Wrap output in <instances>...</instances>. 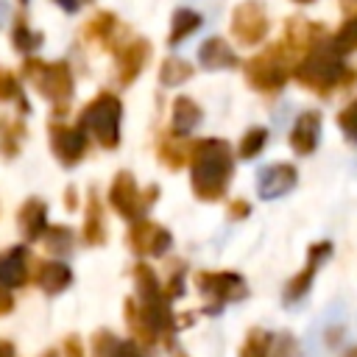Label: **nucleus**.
<instances>
[{
    "label": "nucleus",
    "mask_w": 357,
    "mask_h": 357,
    "mask_svg": "<svg viewBox=\"0 0 357 357\" xmlns=\"http://www.w3.org/2000/svg\"><path fill=\"white\" fill-rule=\"evenodd\" d=\"M112 28H114V20H112L109 14H100L95 22L86 25V36H92V39H103L106 33H112Z\"/></svg>",
    "instance_id": "35"
},
{
    "label": "nucleus",
    "mask_w": 357,
    "mask_h": 357,
    "mask_svg": "<svg viewBox=\"0 0 357 357\" xmlns=\"http://www.w3.org/2000/svg\"><path fill=\"white\" fill-rule=\"evenodd\" d=\"M159 159H162L170 170H178V167H184L187 159H190V145H184L181 137H176V134H167V137H162V142H159Z\"/></svg>",
    "instance_id": "22"
},
{
    "label": "nucleus",
    "mask_w": 357,
    "mask_h": 357,
    "mask_svg": "<svg viewBox=\"0 0 357 357\" xmlns=\"http://www.w3.org/2000/svg\"><path fill=\"white\" fill-rule=\"evenodd\" d=\"M11 310H14V296H11V290L0 287V315H8Z\"/></svg>",
    "instance_id": "38"
},
{
    "label": "nucleus",
    "mask_w": 357,
    "mask_h": 357,
    "mask_svg": "<svg viewBox=\"0 0 357 357\" xmlns=\"http://www.w3.org/2000/svg\"><path fill=\"white\" fill-rule=\"evenodd\" d=\"M201 123V109L192 98L181 95L173 100V134L176 137H187L190 131H195V126Z\"/></svg>",
    "instance_id": "21"
},
{
    "label": "nucleus",
    "mask_w": 357,
    "mask_h": 357,
    "mask_svg": "<svg viewBox=\"0 0 357 357\" xmlns=\"http://www.w3.org/2000/svg\"><path fill=\"white\" fill-rule=\"evenodd\" d=\"M293 78L315 95H332L335 89L349 86L354 81V73H351V67H346L343 53L332 45V36H321L296 61Z\"/></svg>",
    "instance_id": "2"
},
{
    "label": "nucleus",
    "mask_w": 357,
    "mask_h": 357,
    "mask_svg": "<svg viewBox=\"0 0 357 357\" xmlns=\"http://www.w3.org/2000/svg\"><path fill=\"white\" fill-rule=\"evenodd\" d=\"M92 357H145V351L134 337L120 340L114 332L100 329L92 335Z\"/></svg>",
    "instance_id": "17"
},
{
    "label": "nucleus",
    "mask_w": 357,
    "mask_h": 357,
    "mask_svg": "<svg viewBox=\"0 0 357 357\" xmlns=\"http://www.w3.org/2000/svg\"><path fill=\"white\" fill-rule=\"evenodd\" d=\"M162 287H165V296H167L170 301L184 296V265H181V262L170 265V276H167V282H165Z\"/></svg>",
    "instance_id": "31"
},
{
    "label": "nucleus",
    "mask_w": 357,
    "mask_h": 357,
    "mask_svg": "<svg viewBox=\"0 0 357 357\" xmlns=\"http://www.w3.org/2000/svg\"><path fill=\"white\" fill-rule=\"evenodd\" d=\"M148 56H151V47H148L145 39L128 42V45L117 53V75H120V84H131V81L142 73Z\"/></svg>",
    "instance_id": "18"
},
{
    "label": "nucleus",
    "mask_w": 357,
    "mask_h": 357,
    "mask_svg": "<svg viewBox=\"0 0 357 357\" xmlns=\"http://www.w3.org/2000/svg\"><path fill=\"white\" fill-rule=\"evenodd\" d=\"M231 33L243 45H257L268 33V14L259 0H245L231 14Z\"/></svg>",
    "instance_id": "10"
},
{
    "label": "nucleus",
    "mask_w": 357,
    "mask_h": 357,
    "mask_svg": "<svg viewBox=\"0 0 357 357\" xmlns=\"http://www.w3.org/2000/svg\"><path fill=\"white\" fill-rule=\"evenodd\" d=\"M120 120H123V103L112 92L95 95L78 117V126L86 137H92L103 151H114L120 145Z\"/></svg>",
    "instance_id": "3"
},
{
    "label": "nucleus",
    "mask_w": 357,
    "mask_h": 357,
    "mask_svg": "<svg viewBox=\"0 0 357 357\" xmlns=\"http://www.w3.org/2000/svg\"><path fill=\"white\" fill-rule=\"evenodd\" d=\"M36 284L47 296H59L73 284V268L61 259H42L36 265Z\"/></svg>",
    "instance_id": "16"
},
{
    "label": "nucleus",
    "mask_w": 357,
    "mask_h": 357,
    "mask_svg": "<svg viewBox=\"0 0 357 357\" xmlns=\"http://www.w3.org/2000/svg\"><path fill=\"white\" fill-rule=\"evenodd\" d=\"M332 45L346 56V53H354L357 50V11H351L346 20H343V25L335 31V36H332Z\"/></svg>",
    "instance_id": "26"
},
{
    "label": "nucleus",
    "mask_w": 357,
    "mask_h": 357,
    "mask_svg": "<svg viewBox=\"0 0 357 357\" xmlns=\"http://www.w3.org/2000/svg\"><path fill=\"white\" fill-rule=\"evenodd\" d=\"M61 354L64 357H84V343L78 335H67L61 343Z\"/></svg>",
    "instance_id": "36"
},
{
    "label": "nucleus",
    "mask_w": 357,
    "mask_h": 357,
    "mask_svg": "<svg viewBox=\"0 0 357 357\" xmlns=\"http://www.w3.org/2000/svg\"><path fill=\"white\" fill-rule=\"evenodd\" d=\"M195 28H201V14L192 8H178L173 14V28H170V45H178L181 39H187Z\"/></svg>",
    "instance_id": "24"
},
{
    "label": "nucleus",
    "mask_w": 357,
    "mask_h": 357,
    "mask_svg": "<svg viewBox=\"0 0 357 357\" xmlns=\"http://www.w3.org/2000/svg\"><path fill=\"white\" fill-rule=\"evenodd\" d=\"M192 282H195L198 293L206 298V307H204L206 315H218L226 304L248 296L245 279L234 271H198L192 276Z\"/></svg>",
    "instance_id": "7"
},
{
    "label": "nucleus",
    "mask_w": 357,
    "mask_h": 357,
    "mask_svg": "<svg viewBox=\"0 0 357 357\" xmlns=\"http://www.w3.org/2000/svg\"><path fill=\"white\" fill-rule=\"evenodd\" d=\"M25 134V128L20 126V123H11L8 128H6V134H3V142H0V148H3V153L11 159L17 151H20V137Z\"/></svg>",
    "instance_id": "34"
},
{
    "label": "nucleus",
    "mask_w": 357,
    "mask_h": 357,
    "mask_svg": "<svg viewBox=\"0 0 357 357\" xmlns=\"http://www.w3.org/2000/svg\"><path fill=\"white\" fill-rule=\"evenodd\" d=\"M329 254H332V243H312L310 248H307V262H304V268L284 284V301L287 304H293V301H298V298H304L307 296V290L312 287V279H315V273H318V268L329 259Z\"/></svg>",
    "instance_id": "11"
},
{
    "label": "nucleus",
    "mask_w": 357,
    "mask_h": 357,
    "mask_svg": "<svg viewBox=\"0 0 357 357\" xmlns=\"http://www.w3.org/2000/svg\"><path fill=\"white\" fill-rule=\"evenodd\" d=\"M271 335L265 332V329H248V335H245V340H243V346H240V357H268V351H271Z\"/></svg>",
    "instance_id": "28"
},
{
    "label": "nucleus",
    "mask_w": 357,
    "mask_h": 357,
    "mask_svg": "<svg viewBox=\"0 0 357 357\" xmlns=\"http://www.w3.org/2000/svg\"><path fill=\"white\" fill-rule=\"evenodd\" d=\"M343 357H357V346H351V349H346V351H343Z\"/></svg>",
    "instance_id": "42"
},
{
    "label": "nucleus",
    "mask_w": 357,
    "mask_h": 357,
    "mask_svg": "<svg viewBox=\"0 0 357 357\" xmlns=\"http://www.w3.org/2000/svg\"><path fill=\"white\" fill-rule=\"evenodd\" d=\"M31 254L25 245H14L0 257V287L17 290L25 287L31 279Z\"/></svg>",
    "instance_id": "14"
},
{
    "label": "nucleus",
    "mask_w": 357,
    "mask_h": 357,
    "mask_svg": "<svg viewBox=\"0 0 357 357\" xmlns=\"http://www.w3.org/2000/svg\"><path fill=\"white\" fill-rule=\"evenodd\" d=\"M39 45H42V33L31 31L25 22H20V25L14 28V47H17L20 53H33Z\"/></svg>",
    "instance_id": "30"
},
{
    "label": "nucleus",
    "mask_w": 357,
    "mask_h": 357,
    "mask_svg": "<svg viewBox=\"0 0 357 357\" xmlns=\"http://www.w3.org/2000/svg\"><path fill=\"white\" fill-rule=\"evenodd\" d=\"M3 20H6V3H0V25H3Z\"/></svg>",
    "instance_id": "43"
},
{
    "label": "nucleus",
    "mask_w": 357,
    "mask_h": 357,
    "mask_svg": "<svg viewBox=\"0 0 357 357\" xmlns=\"http://www.w3.org/2000/svg\"><path fill=\"white\" fill-rule=\"evenodd\" d=\"M159 192H162L159 184H148L145 190H139L134 173L117 170L114 178H112V184H109V204H112V209H114L120 218H126V220L131 223V220L145 218V212L156 204Z\"/></svg>",
    "instance_id": "5"
},
{
    "label": "nucleus",
    "mask_w": 357,
    "mask_h": 357,
    "mask_svg": "<svg viewBox=\"0 0 357 357\" xmlns=\"http://www.w3.org/2000/svg\"><path fill=\"white\" fill-rule=\"evenodd\" d=\"M6 100H20V106L28 112V103L22 98V86H20L17 75L11 70H3L0 67V103H6Z\"/></svg>",
    "instance_id": "29"
},
{
    "label": "nucleus",
    "mask_w": 357,
    "mask_h": 357,
    "mask_svg": "<svg viewBox=\"0 0 357 357\" xmlns=\"http://www.w3.org/2000/svg\"><path fill=\"white\" fill-rule=\"evenodd\" d=\"M50 151L59 159L61 167H75L89 148V137L84 134L81 126H67V123H50Z\"/></svg>",
    "instance_id": "9"
},
{
    "label": "nucleus",
    "mask_w": 357,
    "mask_h": 357,
    "mask_svg": "<svg viewBox=\"0 0 357 357\" xmlns=\"http://www.w3.org/2000/svg\"><path fill=\"white\" fill-rule=\"evenodd\" d=\"M337 126H340V131H343L351 142H357V100H351L349 106L340 109V114H337Z\"/></svg>",
    "instance_id": "33"
},
{
    "label": "nucleus",
    "mask_w": 357,
    "mask_h": 357,
    "mask_svg": "<svg viewBox=\"0 0 357 357\" xmlns=\"http://www.w3.org/2000/svg\"><path fill=\"white\" fill-rule=\"evenodd\" d=\"M22 70H25V78L36 86V92L56 106V114H61V109L73 98V73H70V64L67 61H50V64H45V61L28 59Z\"/></svg>",
    "instance_id": "6"
},
{
    "label": "nucleus",
    "mask_w": 357,
    "mask_h": 357,
    "mask_svg": "<svg viewBox=\"0 0 357 357\" xmlns=\"http://www.w3.org/2000/svg\"><path fill=\"white\" fill-rule=\"evenodd\" d=\"M22 3H25V0H22Z\"/></svg>",
    "instance_id": "46"
},
{
    "label": "nucleus",
    "mask_w": 357,
    "mask_h": 357,
    "mask_svg": "<svg viewBox=\"0 0 357 357\" xmlns=\"http://www.w3.org/2000/svg\"><path fill=\"white\" fill-rule=\"evenodd\" d=\"M265 142H268V128L254 126V128H248V131L240 137L237 156H240V159H254V156H259V153H262Z\"/></svg>",
    "instance_id": "25"
},
{
    "label": "nucleus",
    "mask_w": 357,
    "mask_h": 357,
    "mask_svg": "<svg viewBox=\"0 0 357 357\" xmlns=\"http://www.w3.org/2000/svg\"><path fill=\"white\" fill-rule=\"evenodd\" d=\"M290 61H293V56L287 53V47L282 42H276V45L265 47L262 53H257V56H251L245 61V81L257 92L273 95L287 84L290 70H293Z\"/></svg>",
    "instance_id": "4"
},
{
    "label": "nucleus",
    "mask_w": 357,
    "mask_h": 357,
    "mask_svg": "<svg viewBox=\"0 0 357 357\" xmlns=\"http://www.w3.org/2000/svg\"><path fill=\"white\" fill-rule=\"evenodd\" d=\"M198 61H201L204 70H231V67L240 64L237 53H234V50L229 47V42L220 39V36H212V39H206V42L198 47Z\"/></svg>",
    "instance_id": "19"
},
{
    "label": "nucleus",
    "mask_w": 357,
    "mask_h": 357,
    "mask_svg": "<svg viewBox=\"0 0 357 357\" xmlns=\"http://www.w3.org/2000/svg\"><path fill=\"white\" fill-rule=\"evenodd\" d=\"M296 184H298V170H296V165H290V162H273V165L262 167L259 176H257V192H259L262 201L282 198V195H287Z\"/></svg>",
    "instance_id": "12"
},
{
    "label": "nucleus",
    "mask_w": 357,
    "mask_h": 357,
    "mask_svg": "<svg viewBox=\"0 0 357 357\" xmlns=\"http://www.w3.org/2000/svg\"><path fill=\"white\" fill-rule=\"evenodd\" d=\"M190 78H192V67H190V61H184V59L170 56V59H165L162 67H159V81H162L165 86H178V84H184V81H190Z\"/></svg>",
    "instance_id": "23"
},
{
    "label": "nucleus",
    "mask_w": 357,
    "mask_h": 357,
    "mask_svg": "<svg viewBox=\"0 0 357 357\" xmlns=\"http://www.w3.org/2000/svg\"><path fill=\"white\" fill-rule=\"evenodd\" d=\"M56 3H59L64 11H70V14H73V11H78V3H81V0H56Z\"/></svg>",
    "instance_id": "41"
},
{
    "label": "nucleus",
    "mask_w": 357,
    "mask_h": 357,
    "mask_svg": "<svg viewBox=\"0 0 357 357\" xmlns=\"http://www.w3.org/2000/svg\"><path fill=\"white\" fill-rule=\"evenodd\" d=\"M268 357H298V343L290 332H282L276 340H271Z\"/></svg>",
    "instance_id": "32"
},
{
    "label": "nucleus",
    "mask_w": 357,
    "mask_h": 357,
    "mask_svg": "<svg viewBox=\"0 0 357 357\" xmlns=\"http://www.w3.org/2000/svg\"><path fill=\"white\" fill-rule=\"evenodd\" d=\"M47 204L42 198H25L17 209V229L25 243H36L47 231Z\"/></svg>",
    "instance_id": "13"
},
{
    "label": "nucleus",
    "mask_w": 357,
    "mask_h": 357,
    "mask_svg": "<svg viewBox=\"0 0 357 357\" xmlns=\"http://www.w3.org/2000/svg\"><path fill=\"white\" fill-rule=\"evenodd\" d=\"M229 218L231 220H243V218H248L251 215V206H248V201H243V198H234V201H229Z\"/></svg>",
    "instance_id": "37"
},
{
    "label": "nucleus",
    "mask_w": 357,
    "mask_h": 357,
    "mask_svg": "<svg viewBox=\"0 0 357 357\" xmlns=\"http://www.w3.org/2000/svg\"><path fill=\"white\" fill-rule=\"evenodd\" d=\"M84 243H86V245H103V243H106L103 204H100L98 190H89V195H86V212H84Z\"/></svg>",
    "instance_id": "20"
},
{
    "label": "nucleus",
    "mask_w": 357,
    "mask_h": 357,
    "mask_svg": "<svg viewBox=\"0 0 357 357\" xmlns=\"http://www.w3.org/2000/svg\"><path fill=\"white\" fill-rule=\"evenodd\" d=\"M64 206H67L70 212L78 206V201H75V187H67V190H64Z\"/></svg>",
    "instance_id": "39"
},
{
    "label": "nucleus",
    "mask_w": 357,
    "mask_h": 357,
    "mask_svg": "<svg viewBox=\"0 0 357 357\" xmlns=\"http://www.w3.org/2000/svg\"><path fill=\"white\" fill-rule=\"evenodd\" d=\"M0 357H17V349L11 340H0Z\"/></svg>",
    "instance_id": "40"
},
{
    "label": "nucleus",
    "mask_w": 357,
    "mask_h": 357,
    "mask_svg": "<svg viewBox=\"0 0 357 357\" xmlns=\"http://www.w3.org/2000/svg\"><path fill=\"white\" fill-rule=\"evenodd\" d=\"M287 139H290V148L298 156H310L318 148V139H321V112H315V109L301 112L296 117Z\"/></svg>",
    "instance_id": "15"
},
{
    "label": "nucleus",
    "mask_w": 357,
    "mask_h": 357,
    "mask_svg": "<svg viewBox=\"0 0 357 357\" xmlns=\"http://www.w3.org/2000/svg\"><path fill=\"white\" fill-rule=\"evenodd\" d=\"M42 357H59V351H56V349H47V351L42 354Z\"/></svg>",
    "instance_id": "44"
},
{
    "label": "nucleus",
    "mask_w": 357,
    "mask_h": 357,
    "mask_svg": "<svg viewBox=\"0 0 357 357\" xmlns=\"http://www.w3.org/2000/svg\"><path fill=\"white\" fill-rule=\"evenodd\" d=\"M190 187L198 201H220L234 176V153L226 139H198L190 142Z\"/></svg>",
    "instance_id": "1"
},
{
    "label": "nucleus",
    "mask_w": 357,
    "mask_h": 357,
    "mask_svg": "<svg viewBox=\"0 0 357 357\" xmlns=\"http://www.w3.org/2000/svg\"><path fill=\"white\" fill-rule=\"evenodd\" d=\"M42 240H45V248L56 257H64L73 251V231L67 226H47Z\"/></svg>",
    "instance_id": "27"
},
{
    "label": "nucleus",
    "mask_w": 357,
    "mask_h": 357,
    "mask_svg": "<svg viewBox=\"0 0 357 357\" xmlns=\"http://www.w3.org/2000/svg\"><path fill=\"white\" fill-rule=\"evenodd\" d=\"M296 3H312V0H296Z\"/></svg>",
    "instance_id": "45"
},
{
    "label": "nucleus",
    "mask_w": 357,
    "mask_h": 357,
    "mask_svg": "<svg viewBox=\"0 0 357 357\" xmlns=\"http://www.w3.org/2000/svg\"><path fill=\"white\" fill-rule=\"evenodd\" d=\"M126 243L134 254H142V257H165L173 245V234L153 223L151 218H139V220H131L128 223V231H126Z\"/></svg>",
    "instance_id": "8"
}]
</instances>
